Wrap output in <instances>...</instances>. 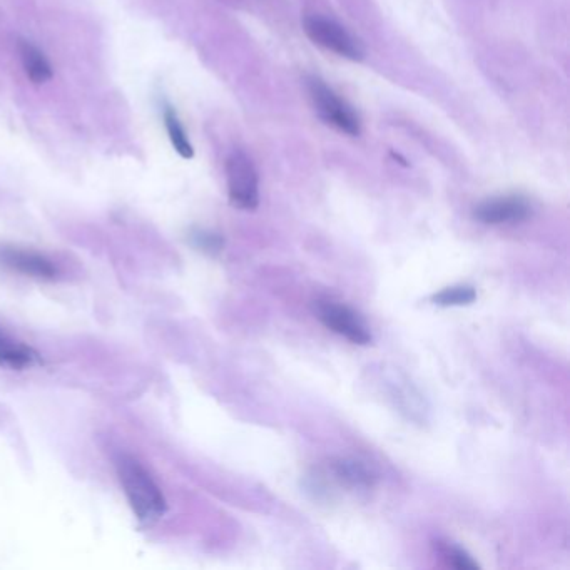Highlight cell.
<instances>
[{
  "label": "cell",
  "mask_w": 570,
  "mask_h": 570,
  "mask_svg": "<svg viewBox=\"0 0 570 570\" xmlns=\"http://www.w3.org/2000/svg\"><path fill=\"white\" fill-rule=\"evenodd\" d=\"M21 59L27 77L34 84H44V82L51 81V64L36 46H32L29 42H21Z\"/></svg>",
  "instance_id": "9c48e42d"
},
{
  "label": "cell",
  "mask_w": 570,
  "mask_h": 570,
  "mask_svg": "<svg viewBox=\"0 0 570 570\" xmlns=\"http://www.w3.org/2000/svg\"><path fill=\"white\" fill-rule=\"evenodd\" d=\"M445 559H447L448 564L459 570H477L479 569V564L475 562L472 557H470L465 550L459 549V547H450L447 545L445 549L442 550Z\"/></svg>",
  "instance_id": "5bb4252c"
},
{
  "label": "cell",
  "mask_w": 570,
  "mask_h": 570,
  "mask_svg": "<svg viewBox=\"0 0 570 570\" xmlns=\"http://www.w3.org/2000/svg\"><path fill=\"white\" fill-rule=\"evenodd\" d=\"M0 265L39 280H54L57 275L54 265L44 256L16 248H0Z\"/></svg>",
  "instance_id": "52a82bcc"
},
{
  "label": "cell",
  "mask_w": 570,
  "mask_h": 570,
  "mask_svg": "<svg viewBox=\"0 0 570 570\" xmlns=\"http://www.w3.org/2000/svg\"><path fill=\"white\" fill-rule=\"evenodd\" d=\"M333 470H335L336 479L353 485V487H370L375 480L372 470L357 460H338L333 465Z\"/></svg>",
  "instance_id": "30bf717a"
},
{
  "label": "cell",
  "mask_w": 570,
  "mask_h": 570,
  "mask_svg": "<svg viewBox=\"0 0 570 570\" xmlns=\"http://www.w3.org/2000/svg\"><path fill=\"white\" fill-rule=\"evenodd\" d=\"M194 248L203 251L206 255H218L223 250L224 240L221 236L211 231L194 230L189 236Z\"/></svg>",
  "instance_id": "4fadbf2b"
},
{
  "label": "cell",
  "mask_w": 570,
  "mask_h": 570,
  "mask_svg": "<svg viewBox=\"0 0 570 570\" xmlns=\"http://www.w3.org/2000/svg\"><path fill=\"white\" fill-rule=\"evenodd\" d=\"M164 124H166L169 139H171V144H173V148L176 149V153L184 159L193 158V146L189 143L188 136H186L183 124L179 121L178 114H176L171 107H166V111H164Z\"/></svg>",
  "instance_id": "8fae6325"
},
{
  "label": "cell",
  "mask_w": 570,
  "mask_h": 570,
  "mask_svg": "<svg viewBox=\"0 0 570 570\" xmlns=\"http://www.w3.org/2000/svg\"><path fill=\"white\" fill-rule=\"evenodd\" d=\"M306 87H308L311 102L321 121H325V124L331 128L348 134V136L360 134L362 124H360L357 112L353 111L352 107L348 106L341 97L336 96L325 82L320 81L318 77H310L306 81Z\"/></svg>",
  "instance_id": "7a4b0ae2"
},
{
  "label": "cell",
  "mask_w": 570,
  "mask_h": 570,
  "mask_svg": "<svg viewBox=\"0 0 570 570\" xmlns=\"http://www.w3.org/2000/svg\"><path fill=\"white\" fill-rule=\"evenodd\" d=\"M118 475L131 509L143 524H154L166 514L163 492L138 460L123 455L118 460Z\"/></svg>",
  "instance_id": "6da1fadb"
},
{
  "label": "cell",
  "mask_w": 570,
  "mask_h": 570,
  "mask_svg": "<svg viewBox=\"0 0 570 570\" xmlns=\"http://www.w3.org/2000/svg\"><path fill=\"white\" fill-rule=\"evenodd\" d=\"M228 194L233 206L240 209H256L260 203V181L255 164L245 153L236 151L226 161Z\"/></svg>",
  "instance_id": "3957f363"
},
{
  "label": "cell",
  "mask_w": 570,
  "mask_h": 570,
  "mask_svg": "<svg viewBox=\"0 0 570 570\" xmlns=\"http://www.w3.org/2000/svg\"><path fill=\"white\" fill-rule=\"evenodd\" d=\"M41 363V355L34 348L27 347L21 341L12 340L11 336L0 333V367L26 370V368L41 365Z\"/></svg>",
  "instance_id": "ba28073f"
},
{
  "label": "cell",
  "mask_w": 570,
  "mask_h": 570,
  "mask_svg": "<svg viewBox=\"0 0 570 570\" xmlns=\"http://www.w3.org/2000/svg\"><path fill=\"white\" fill-rule=\"evenodd\" d=\"M477 300V291L474 286L459 285L450 286L445 290L438 291L432 296V301L438 306H469Z\"/></svg>",
  "instance_id": "7c38bea8"
},
{
  "label": "cell",
  "mask_w": 570,
  "mask_h": 570,
  "mask_svg": "<svg viewBox=\"0 0 570 570\" xmlns=\"http://www.w3.org/2000/svg\"><path fill=\"white\" fill-rule=\"evenodd\" d=\"M318 320L338 335L345 336L347 340L355 345H368L372 343V333L365 325V321L360 318L357 311H353L350 306L340 305L335 301H320L316 305Z\"/></svg>",
  "instance_id": "5b68a950"
},
{
  "label": "cell",
  "mask_w": 570,
  "mask_h": 570,
  "mask_svg": "<svg viewBox=\"0 0 570 570\" xmlns=\"http://www.w3.org/2000/svg\"><path fill=\"white\" fill-rule=\"evenodd\" d=\"M303 29L316 46L335 52L336 56L345 57L350 61H360L363 57V49L357 39L335 21H330L326 17L310 16L303 22Z\"/></svg>",
  "instance_id": "277c9868"
},
{
  "label": "cell",
  "mask_w": 570,
  "mask_h": 570,
  "mask_svg": "<svg viewBox=\"0 0 570 570\" xmlns=\"http://www.w3.org/2000/svg\"><path fill=\"white\" fill-rule=\"evenodd\" d=\"M530 206L524 198L520 196H502V198L487 199L475 208V219L480 223L507 224L520 223L529 218Z\"/></svg>",
  "instance_id": "8992f818"
}]
</instances>
